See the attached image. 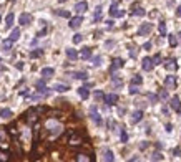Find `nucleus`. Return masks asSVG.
<instances>
[{"label":"nucleus","mask_w":181,"mask_h":162,"mask_svg":"<svg viewBox=\"0 0 181 162\" xmlns=\"http://www.w3.org/2000/svg\"><path fill=\"white\" fill-rule=\"evenodd\" d=\"M90 116H92V119H93V122L96 124V126H101V124H103L101 116L96 113V108H95V106H92V109H90Z\"/></svg>","instance_id":"0eeeda50"},{"label":"nucleus","mask_w":181,"mask_h":162,"mask_svg":"<svg viewBox=\"0 0 181 162\" xmlns=\"http://www.w3.org/2000/svg\"><path fill=\"white\" fill-rule=\"evenodd\" d=\"M72 76L76 78V80H87L88 73H87V71H75V73H72Z\"/></svg>","instance_id":"4be33fe9"},{"label":"nucleus","mask_w":181,"mask_h":162,"mask_svg":"<svg viewBox=\"0 0 181 162\" xmlns=\"http://www.w3.org/2000/svg\"><path fill=\"white\" fill-rule=\"evenodd\" d=\"M87 10H88L87 2H78V3L75 5V12H78V14H83V12H87Z\"/></svg>","instance_id":"f8f14e48"},{"label":"nucleus","mask_w":181,"mask_h":162,"mask_svg":"<svg viewBox=\"0 0 181 162\" xmlns=\"http://www.w3.org/2000/svg\"><path fill=\"white\" fill-rule=\"evenodd\" d=\"M141 68L145 70V71H151L154 68V63H153V58H143V61H141Z\"/></svg>","instance_id":"1a4fd4ad"},{"label":"nucleus","mask_w":181,"mask_h":162,"mask_svg":"<svg viewBox=\"0 0 181 162\" xmlns=\"http://www.w3.org/2000/svg\"><path fill=\"white\" fill-rule=\"evenodd\" d=\"M17 68H18V70H23V63H22V61L20 63H17Z\"/></svg>","instance_id":"5fc2aeb1"},{"label":"nucleus","mask_w":181,"mask_h":162,"mask_svg":"<svg viewBox=\"0 0 181 162\" xmlns=\"http://www.w3.org/2000/svg\"><path fill=\"white\" fill-rule=\"evenodd\" d=\"M81 23H83V17H81V15H76V17H73V18H70L68 27L72 28V30H76V28L81 27Z\"/></svg>","instance_id":"f257e3e1"},{"label":"nucleus","mask_w":181,"mask_h":162,"mask_svg":"<svg viewBox=\"0 0 181 162\" xmlns=\"http://www.w3.org/2000/svg\"><path fill=\"white\" fill-rule=\"evenodd\" d=\"M42 55H43V50H42V48H37L33 51H30V58H38Z\"/></svg>","instance_id":"cd10ccee"},{"label":"nucleus","mask_w":181,"mask_h":162,"mask_svg":"<svg viewBox=\"0 0 181 162\" xmlns=\"http://www.w3.org/2000/svg\"><path fill=\"white\" fill-rule=\"evenodd\" d=\"M131 15H135V17H145L146 15V10L143 7H140V5H133L131 7Z\"/></svg>","instance_id":"9b49d317"},{"label":"nucleus","mask_w":181,"mask_h":162,"mask_svg":"<svg viewBox=\"0 0 181 162\" xmlns=\"http://www.w3.org/2000/svg\"><path fill=\"white\" fill-rule=\"evenodd\" d=\"M138 93H140L138 86H136V84H131V86H130V95H138Z\"/></svg>","instance_id":"4c0bfd02"},{"label":"nucleus","mask_w":181,"mask_h":162,"mask_svg":"<svg viewBox=\"0 0 181 162\" xmlns=\"http://www.w3.org/2000/svg\"><path fill=\"white\" fill-rule=\"evenodd\" d=\"M171 129H173V126H171V124H166V131H168V132H171Z\"/></svg>","instance_id":"864d4df0"},{"label":"nucleus","mask_w":181,"mask_h":162,"mask_svg":"<svg viewBox=\"0 0 181 162\" xmlns=\"http://www.w3.org/2000/svg\"><path fill=\"white\" fill-rule=\"evenodd\" d=\"M103 161H108V162H113L115 161V155H113V152H111L110 149H107V151L103 152Z\"/></svg>","instance_id":"412c9836"},{"label":"nucleus","mask_w":181,"mask_h":162,"mask_svg":"<svg viewBox=\"0 0 181 162\" xmlns=\"http://www.w3.org/2000/svg\"><path fill=\"white\" fill-rule=\"evenodd\" d=\"M176 17H181V5L176 8Z\"/></svg>","instance_id":"8fccbe9b"},{"label":"nucleus","mask_w":181,"mask_h":162,"mask_svg":"<svg viewBox=\"0 0 181 162\" xmlns=\"http://www.w3.org/2000/svg\"><path fill=\"white\" fill-rule=\"evenodd\" d=\"M12 25H14V14H8L7 18H5V27L10 28Z\"/></svg>","instance_id":"bb28decb"},{"label":"nucleus","mask_w":181,"mask_h":162,"mask_svg":"<svg viewBox=\"0 0 181 162\" xmlns=\"http://www.w3.org/2000/svg\"><path fill=\"white\" fill-rule=\"evenodd\" d=\"M146 98L150 99V101H151V104L158 103V96H156V95H151V93H148V95H146Z\"/></svg>","instance_id":"e433bc0d"},{"label":"nucleus","mask_w":181,"mask_h":162,"mask_svg":"<svg viewBox=\"0 0 181 162\" xmlns=\"http://www.w3.org/2000/svg\"><path fill=\"white\" fill-rule=\"evenodd\" d=\"M100 20H101V7H96L93 15V22H100Z\"/></svg>","instance_id":"c85d7f7f"},{"label":"nucleus","mask_w":181,"mask_h":162,"mask_svg":"<svg viewBox=\"0 0 181 162\" xmlns=\"http://www.w3.org/2000/svg\"><path fill=\"white\" fill-rule=\"evenodd\" d=\"M45 80H47V78H43V80H37V81H35V88H37V89H42V91H47Z\"/></svg>","instance_id":"aec40b11"},{"label":"nucleus","mask_w":181,"mask_h":162,"mask_svg":"<svg viewBox=\"0 0 181 162\" xmlns=\"http://www.w3.org/2000/svg\"><path fill=\"white\" fill-rule=\"evenodd\" d=\"M18 38H20V28H14V30H12V33H10V40L17 41Z\"/></svg>","instance_id":"b1692460"},{"label":"nucleus","mask_w":181,"mask_h":162,"mask_svg":"<svg viewBox=\"0 0 181 162\" xmlns=\"http://www.w3.org/2000/svg\"><path fill=\"white\" fill-rule=\"evenodd\" d=\"M78 95H80L81 99H88V96H90L88 86H81V88H78Z\"/></svg>","instance_id":"f3484780"},{"label":"nucleus","mask_w":181,"mask_h":162,"mask_svg":"<svg viewBox=\"0 0 181 162\" xmlns=\"http://www.w3.org/2000/svg\"><path fill=\"white\" fill-rule=\"evenodd\" d=\"M158 30H160V35H161V36H165V35H166V23H165V22H160Z\"/></svg>","instance_id":"c756f323"},{"label":"nucleus","mask_w":181,"mask_h":162,"mask_svg":"<svg viewBox=\"0 0 181 162\" xmlns=\"http://www.w3.org/2000/svg\"><path fill=\"white\" fill-rule=\"evenodd\" d=\"M55 14L58 17H63V18H70V12H67V10H57Z\"/></svg>","instance_id":"7c9ffc66"},{"label":"nucleus","mask_w":181,"mask_h":162,"mask_svg":"<svg viewBox=\"0 0 181 162\" xmlns=\"http://www.w3.org/2000/svg\"><path fill=\"white\" fill-rule=\"evenodd\" d=\"M165 88L166 89H174L176 88V76L169 74V76L165 78Z\"/></svg>","instance_id":"423d86ee"},{"label":"nucleus","mask_w":181,"mask_h":162,"mask_svg":"<svg viewBox=\"0 0 181 162\" xmlns=\"http://www.w3.org/2000/svg\"><path fill=\"white\" fill-rule=\"evenodd\" d=\"M141 119H143V111H141V109H138V111H135L133 114H131V122H133V124H136V122H140Z\"/></svg>","instance_id":"ddd939ff"},{"label":"nucleus","mask_w":181,"mask_h":162,"mask_svg":"<svg viewBox=\"0 0 181 162\" xmlns=\"http://www.w3.org/2000/svg\"><path fill=\"white\" fill-rule=\"evenodd\" d=\"M151 30H153L151 23H141V27L138 28V35L140 36H146L148 33H151Z\"/></svg>","instance_id":"20e7f679"},{"label":"nucleus","mask_w":181,"mask_h":162,"mask_svg":"<svg viewBox=\"0 0 181 162\" xmlns=\"http://www.w3.org/2000/svg\"><path fill=\"white\" fill-rule=\"evenodd\" d=\"M125 66V60H121V58H115L113 61H111V65H110V73L113 74L116 70H120V68Z\"/></svg>","instance_id":"f03ea898"},{"label":"nucleus","mask_w":181,"mask_h":162,"mask_svg":"<svg viewBox=\"0 0 181 162\" xmlns=\"http://www.w3.org/2000/svg\"><path fill=\"white\" fill-rule=\"evenodd\" d=\"M65 53H67V58H68V60H72V61H75L78 56H80V55H78V51H76V50H73V48H68Z\"/></svg>","instance_id":"4468645a"},{"label":"nucleus","mask_w":181,"mask_h":162,"mask_svg":"<svg viewBox=\"0 0 181 162\" xmlns=\"http://www.w3.org/2000/svg\"><path fill=\"white\" fill-rule=\"evenodd\" d=\"M173 154L176 155V157H181V149L180 147H174L173 149Z\"/></svg>","instance_id":"c03bdc74"},{"label":"nucleus","mask_w":181,"mask_h":162,"mask_svg":"<svg viewBox=\"0 0 181 162\" xmlns=\"http://www.w3.org/2000/svg\"><path fill=\"white\" fill-rule=\"evenodd\" d=\"M153 63H154V66L161 65V55H160V53H156V55L153 56Z\"/></svg>","instance_id":"c9c22d12"},{"label":"nucleus","mask_w":181,"mask_h":162,"mask_svg":"<svg viewBox=\"0 0 181 162\" xmlns=\"http://www.w3.org/2000/svg\"><path fill=\"white\" fill-rule=\"evenodd\" d=\"M169 108L174 109L176 113H181V99L178 96H173V98L169 99Z\"/></svg>","instance_id":"39448f33"},{"label":"nucleus","mask_w":181,"mask_h":162,"mask_svg":"<svg viewBox=\"0 0 181 162\" xmlns=\"http://www.w3.org/2000/svg\"><path fill=\"white\" fill-rule=\"evenodd\" d=\"M120 139H121V142H126V141H128V134H126V131H125V129H121Z\"/></svg>","instance_id":"ea45409f"},{"label":"nucleus","mask_w":181,"mask_h":162,"mask_svg":"<svg viewBox=\"0 0 181 162\" xmlns=\"http://www.w3.org/2000/svg\"><path fill=\"white\" fill-rule=\"evenodd\" d=\"M0 117H3V119H8V117H12V109H8V108L0 109Z\"/></svg>","instance_id":"5701e85b"},{"label":"nucleus","mask_w":181,"mask_h":162,"mask_svg":"<svg viewBox=\"0 0 181 162\" xmlns=\"http://www.w3.org/2000/svg\"><path fill=\"white\" fill-rule=\"evenodd\" d=\"M45 33H47V30H42V32H38V35H37V36H43Z\"/></svg>","instance_id":"3c124183"},{"label":"nucleus","mask_w":181,"mask_h":162,"mask_svg":"<svg viewBox=\"0 0 181 162\" xmlns=\"http://www.w3.org/2000/svg\"><path fill=\"white\" fill-rule=\"evenodd\" d=\"M58 2H60V3H65V2H67V0H58Z\"/></svg>","instance_id":"6e6d98bb"},{"label":"nucleus","mask_w":181,"mask_h":162,"mask_svg":"<svg viewBox=\"0 0 181 162\" xmlns=\"http://www.w3.org/2000/svg\"><path fill=\"white\" fill-rule=\"evenodd\" d=\"M146 147H148V142H143V144L140 146V149H141V151H145Z\"/></svg>","instance_id":"09e8293b"},{"label":"nucleus","mask_w":181,"mask_h":162,"mask_svg":"<svg viewBox=\"0 0 181 162\" xmlns=\"http://www.w3.org/2000/svg\"><path fill=\"white\" fill-rule=\"evenodd\" d=\"M163 65H165V70L171 71V73L178 70V63H176V60H174V58H168L166 61H163Z\"/></svg>","instance_id":"7ed1b4c3"},{"label":"nucleus","mask_w":181,"mask_h":162,"mask_svg":"<svg viewBox=\"0 0 181 162\" xmlns=\"http://www.w3.org/2000/svg\"><path fill=\"white\" fill-rule=\"evenodd\" d=\"M95 99H96V101H101V99H105V95H103V91L96 89V91H95Z\"/></svg>","instance_id":"72a5a7b5"},{"label":"nucleus","mask_w":181,"mask_h":162,"mask_svg":"<svg viewBox=\"0 0 181 162\" xmlns=\"http://www.w3.org/2000/svg\"><path fill=\"white\" fill-rule=\"evenodd\" d=\"M53 74H55V70H53V68H42V76H43V78H47V80H48V78H52V76H53Z\"/></svg>","instance_id":"2eb2a0df"},{"label":"nucleus","mask_w":181,"mask_h":162,"mask_svg":"<svg viewBox=\"0 0 181 162\" xmlns=\"http://www.w3.org/2000/svg\"><path fill=\"white\" fill-rule=\"evenodd\" d=\"M163 159H165V157H163L160 152H154V154L151 155V161H163Z\"/></svg>","instance_id":"58836bf2"},{"label":"nucleus","mask_w":181,"mask_h":162,"mask_svg":"<svg viewBox=\"0 0 181 162\" xmlns=\"http://www.w3.org/2000/svg\"><path fill=\"white\" fill-rule=\"evenodd\" d=\"M103 101L107 103L108 106H113L118 103V95H115V93H110V95H105V99Z\"/></svg>","instance_id":"9d476101"},{"label":"nucleus","mask_w":181,"mask_h":162,"mask_svg":"<svg viewBox=\"0 0 181 162\" xmlns=\"http://www.w3.org/2000/svg\"><path fill=\"white\" fill-rule=\"evenodd\" d=\"M141 83H143V78H141L140 74H135L133 78H131V84H136V86H140Z\"/></svg>","instance_id":"a878e982"},{"label":"nucleus","mask_w":181,"mask_h":162,"mask_svg":"<svg viewBox=\"0 0 181 162\" xmlns=\"http://www.w3.org/2000/svg\"><path fill=\"white\" fill-rule=\"evenodd\" d=\"M80 56L83 58V60H88V58H92V48H81V51H80Z\"/></svg>","instance_id":"a211bd4d"},{"label":"nucleus","mask_w":181,"mask_h":162,"mask_svg":"<svg viewBox=\"0 0 181 162\" xmlns=\"http://www.w3.org/2000/svg\"><path fill=\"white\" fill-rule=\"evenodd\" d=\"M130 56H131V58H136V48H130Z\"/></svg>","instance_id":"a18cd8bd"},{"label":"nucleus","mask_w":181,"mask_h":162,"mask_svg":"<svg viewBox=\"0 0 181 162\" xmlns=\"http://www.w3.org/2000/svg\"><path fill=\"white\" fill-rule=\"evenodd\" d=\"M81 40H83V36H81L80 33H76V35L73 36V43H75V45H78V43H81Z\"/></svg>","instance_id":"a19ab883"},{"label":"nucleus","mask_w":181,"mask_h":162,"mask_svg":"<svg viewBox=\"0 0 181 162\" xmlns=\"http://www.w3.org/2000/svg\"><path fill=\"white\" fill-rule=\"evenodd\" d=\"M76 161H90V157H87L85 154H78L76 155Z\"/></svg>","instance_id":"79ce46f5"},{"label":"nucleus","mask_w":181,"mask_h":162,"mask_svg":"<svg viewBox=\"0 0 181 162\" xmlns=\"http://www.w3.org/2000/svg\"><path fill=\"white\" fill-rule=\"evenodd\" d=\"M160 98H161V99H168V91H166V89L160 91Z\"/></svg>","instance_id":"37998d69"},{"label":"nucleus","mask_w":181,"mask_h":162,"mask_svg":"<svg viewBox=\"0 0 181 162\" xmlns=\"http://www.w3.org/2000/svg\"><path fill=\"white\" fill-rule=\"evenodd\" d=\"M150 48H151V43H150V41H146V43L143 45V50H150Z\"/></svg>","instance_id":"de8ad7c7"},{"label":"nucleus","mask_w":181,"mask_h":162,"mask_svg":"<svg viewBox=\"0 0 181 162\" xmlns=\"http://www.w3.org/2000/svg\"><path fill=\"white\" fill-rule=\"evenodd\" d=\"M110 17H116V18H120V17H123L125 15V10H120V8L116 7V3H113L111 7H110Z\"/></svg>","instance_id":"6e6552de"},{"label":"nucleus","mask_w":181,"mask_h":162,"mask_svg":"<svg viewBox=\"0 0 181 162\" xmlns=\"http://www.w3.org/2000/svg\"><path fill=\"white\" fill-rule=\"evenodd\" d=\"M105 47H107V48H113L115 47V41H107V43H105Z\"/></svg>","instance_id":"49530a36"},{"label":"nucleus","mask_w":181,"mask_h":162,"mask_svg":"<svg viewBox=\"0 0 181 162\" xmlns=\"http://www.w3.org/2000/svg\"><path fill=\"white\" fill-rule=\"evenodd\" d=\"M101 60H103L101 56H93V58H92V65H93V66H100Z\"/></svg>","instance_id":"2f4dec72"},{"label":"nucleus","mask_w":181,"mask_h":162,"mask_svg":"<svg viewBox=\"0 0 181 162\" xmlns=\"http://www.w3.org/2000/svg\"><path fill=\"white\" fill-rule=\"evenodd\" d=\"M12 43H14V41L10 40V38H8V40H2V50L8 53V51L12 50Z\"/></svg>","instance_id":"6ab92c4d"},{"label":"nucleus","mask_w":181,"mask_h":162,"mask_svg":"<svg viewBox=\"0 0 181 162\" xmlns=\"http://www.w3.org/2000/svg\"><path fill=\"white\" fill-rule=\"evenodd\" d=\"M0 20H2V17H0Z\"/></svg>","instance_id":"4d7b16f0"},{"label":"nucleus","mask_w":181,"mask_h":162,"mask_svg":"<svg viewBox=\"0 0 181 162\" xmlns=\"http://www.w3.org/2000/svg\"><path fill=\"white\" fill-rule=\"evenodd\" d=\"M107 25H108V28H111V27H113V20H108Z\"/></svg>","instance_id":"603ef678"},{"label":"nucleus","mask_w":181,"mask_h":162,"mask_svg":"<svg viewBox=\"0 0 181 162\" xmlns=\"http://www.w3.org/2000/svg\"><path fill=\"white\" fill-rule=\"evenodd\" d=\"M111 81H113L115 86H121V84H123V80L118 78V76H111Z\"/></svg>","instance_id":"f704fd0d"},{"label":"nucleus","mask_w":181,"mask_h":162,"mask_svg":"<svg viewBox=\"0 0 181 162\" xmlns=\"http://www.w3.org/2000/svg\"><path fill=\"white\" fill-rule=\"evenodd\" d=\"M18 22H20V25H28V23L32 22V15L22 14V15H20V18H18Z\"/></svg>","instance_id":"dca6fc26"},{"label":"nucleus","mask_w":181,"mask_h":162,"mask_svg":"<svg viewBox=\"0 0 181 162\" xmlns=\"http://www.w3.org/2000/svg\"><path fill=\"white\" fill-rule=\"evenodd\" d=\"M168 40H169V45H171V47H176V45H178V38H176L174 35H168Z\"/></svg>","instance_id":"473e14b6"},{"label":"nucleus","mask_w":181,"mask_h":162,"mask_svg":"<svg viewBox=\"0 0 181 162\" xmlns=\"http://www.w3.org/2000/svg\"><path fill=\"white\" fill-rule=\"evenodd\" d=\"M53 89H55V91H58V93H65V91L70 89V86H67V84H55Z\"/></svg>","instance_id":"393cba45"}]
</instances>
